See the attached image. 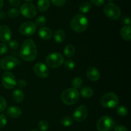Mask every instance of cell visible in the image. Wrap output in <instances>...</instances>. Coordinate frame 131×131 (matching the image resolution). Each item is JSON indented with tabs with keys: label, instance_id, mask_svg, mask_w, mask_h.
<instances>
[{
	"label": "cell",
	"instance_id": "6",
	"mask_svg": "<svg viewBox=\"0 0 131 131\" xmlns=\"http://www.w3.org/2000/svg\"><path fill=\"white\" fill-rule=\"evenodd\" d=\"M46 64L51 68H57L61 66L64 62L63 55L59 53H52L47 56L46 59Z\"/></svg>",
	"mask_w": 131,
	"mask_h": 131
},
{
	"label": "cell",
	"instance_id": "20",
	"mask_svg": "<svg viewBox=\"0 0 131 131\" xmlns=\"http://www.w3.org/2000/svg\"><path fill=\"white\" fill-rule=\"evenodd\" d=\"M12 98L15 102H22L24 98V94L22 90L17 89L13 92Z\"/></svg>",
	"mask_w": 131,
	"mask_h": 131
},
{
	"label": "cell",
	"instance_id": "11",
	"mask_svg": "<svg viewBox=\"0 0 131 131\" xmlns=\"http://www.w3.org/2000/svg\"><path fill=\"white\" fill-rule=\"evenodd\" d=\"M37 30L35 23L31 21H27L23 23L19 28V32L23 35L30 36L34 34Z\"/></svg>",
	"mask_w": 131,
	"mask_h": 131
},
{
	"label": "cell",
	"instance_id": "27",
	"mask_svg": "<svg viewBox=\"0 0 131 131\" xmlns=\"http://www.w3.org/2000/svg\"><path fill=\"white\" fill-rule=\"evenodd\" d=\"M61 123L65 127H69L73 123V120L69 116L63 117L61 119Z\"/></svg>",
	"mask_w": 131,
	"mask_h": 131
},
{
	"label": "cell",
	"instance_id": "39",
	"mask_svg": "<svg viewBox=\"0 0 131 131\" xmlns=\"http://www.w3.org/2000/svg\"><path fill=\"white\" fill-rule=\"evenodd\" d=\"M115 131H128V129L123 125H117L115 127Z\"/></svg>",
	"mask_w": 131,
	"mask_h": 131
},
{
	"label": "cell",
	"instance_id": "31",
	"mask_svg": "<svg viewBox=\"0 0 131 131\" xmlns=\"http://www.w3.org/2000/svg\"><path fill=\"white\" fill-rule=\"evenodd\" d=\"M65 68L68 70H72L75 68V63L72 60H67L65 61Z\"/></svg>",
	"mask_w": 131,
	"mask_h": 131
},
{
	"label": "cell",
	"instance_id": "42",
	"mask_svg": "<svg viewBox=\"0 0 131 131\" xmlns=\"http://www.w3.org/2000/svg\"><path fill=\"white\" fill-rule=\"evenodd\" d=\"M6 15L4 12H0V19H5L6 18Z\"/></svg>",
	"mask_w": 131,
	"mask_h": 131
},
{
	"label": "cell",
	"instance_id": "10",
	"mask_svg": "<svg viewBox=\"0 0 131 131\" xmlns=\"http://www.w3.org/2000/svg\"><path fill=\"white\" fill-rule=\"evenodd\" d=\"M2 83L6 89H12L16 86V79L11 72L6 71L2 76Z\"/></svg>",
	"mask_w": 131,
	"mask_h": 131
},
{
	"label": "cell",
	"instance_id": "30",
	"mask_svg": "<svg viewBox=\"0 0 131 131\" xmlns=\"http://www.w3.org/2000/svg\"><path fill=\"white\" fill-rule=\"evenodd\" d=\"M8 15L11 18H15L17 17L19 15V11L16 8H10V10L8 11L7 13Z\"/></svg>",
	"mask_w": 131,
	"mask_h": 131
},
{
	"label": "cell",
	"instance_id": "17",
	"mask_svg": "<svg viewBox=\"0 0 131 131\" xmlns=\"http://www.w3.org/2000/svg\"><path fill=\"white\" fill-rule=\"evenodd\" d=\"M38 35L43 40H49L52 37V33L51 29L47 27H42L38 30Z\"/></svg>",
	"mask_w": 131,
	"mask_h": 131
},
{
	"label": "cell",
	"instance_id": "12",
	"mask_svg": "<svg viewBox=\"0 0 131 131\" xmlns=\"http://www.w3.org/2000/svg\"><path fill=\"white\" fill-rule=\"evenodd\" d=\"M88 110L86 107L84 105H80L78 107L73 114V118L75 121L83 122L88 117Z\"/></svg>",
	"mask_w": 131,
	"mask_h": 131
},
{
	"label": "cell",
	"instance_id": "21",
	"mask_svg": "<svg viewBox=\"0 0 131 131\" xmlns=\"http://www.w3.org/2000/svg\"><path fill=\"white\" fill-rule=\"evenodd\" d=\"M54 39L58 43H61L65 39V33L63 30L58 29L54 32Z\"/></svg>",
	"mask_w": 131,
	"mask_h": 131
},
{
	"label": "cell",
	"instance_id": "8",
	"mask_svg": "<svg viewBox=\"0 0 131 131\" xmlns=\"http://www.w3.org/2000/svg\"><path fill=\"white\" fill-rule=\"evenodd\" d=\"M19 64V60L14 57L6 56L0 61V66L4 70L14 69Z\"/></svg>",
	"mask_w": 131,
	"mask_h": 131
},
{
	"label": "cell",
	"instance_id": "26",
	"mask_svg": "<svg viewBox=\"0 0 131 131\" xmlns=\"http://www.w3.org/2000/svg\"><path fill=\"white\" fill-rule=\"evenodd\" d=\"M72 83L74 88L77 89H79L80 87H81L82 85H83V80L80 77H75L73 79Z\"/></svg>",
	"mask_w": 131,
	"mask_h": 131
},
{
	"label": "cell",
	"instance_id": "19",
	"mask_svg": "<svg viewBox=\"0 0 131 131\" xmlns=\"http://www.w3.org/2000/svg\"><path fill=\"white\" fill-rule=\"evenodd\" d=\"M49 0H38L37 3V8L41 12H46L49 8Z\"/></svg>",
	"mask_w": 131,
	"mask_h": 131
},
{
	"label": "cell",
	"instance_id": "5",
	"mask_svg": "<svg viewBox=\"0 0 131 131\" xmlns=\"http://www.w3.org/2000/svg\"><path fill=\"white\" fill-rule=\"evenodd\" d=\"M104 12L106 17L112 20L119 19L121 15V10L119 6L113 3H109L105 5Z\"/></svg>",
	"mask_w": 131,
	"mask_h": 131
},
{
	"label": "cell",
	"instance_id": "41",
	"mask_svg": "<svg viewBox=\"0 0 131 131\" xmlns=\"http://www.w3.org/2000/svg\"><path fill=\"white\" fill-rule=\"evenodd\" d=\"M122 22L126 25L130 26V19L129 17H125L123 18Z\"/></svg>",
	"mask_w": 131,
	"mask_h": 131
},
{
	"label": "cell",
	"instance_id": "25",
	"mask_svg": "<svg viewBox=\"0 0 131 131\" xmlns=\"http://www.w3.org/2000/svg\"><path fill=\"white\" fill-rule=\"evenodd\" d=\"M116 112H117L118 114L120 116H125L127 114L128 110L127 107L124 105H120L116 109Z\"/></svg>",
	"mask_w": 131,
	"mask_h": 131
},
{
	"label": "cell",
	"instance_id": "38",
	"mask_svg": "<svg viewBox=\"0 0 131 131\" xmlns=\"http://www.w3.org/2000/svg\"><path fill=\"white\" fill-rule=\"evenodd\" d=\"M8 1L14 7H18L20 5V0H8Z\"/></svg>",
	"mask_w": 131,
	"mask_h": 131
},
{
	"label": "cell",
	"instance_id": "44",
	"mask_svg": "<svg viewBox=\"0 0 131 131\" xmlns=\"http://www.w3.org/2000/svg\"><path fill=\"white\" fill-rule=\"evenodd\" d=\"M107 1H108L109 2H110V3H112L113 1H115V0H107Z\"/></svg>",
	"mask_w": 131,
	"mask_h": 131
},
{
	"label": "cell",
	"instance_id": "7",
	"mask_svg": "<svg viewBox=\"0 0 131 131\" xmlns=\"http://www.w3.org/2000/svg\"><path fill=\"white\" fill-rule=\"evenodd\" d=\"M115 127V121L108 116L102 117L97 123L98 131H110Z\"/></svg>",
	"mask_w": 131,
	"mask_h": 131
},
{
	"label": "cell",
	"instance_id": "2",
	"mask_svg": "<svg viewBox=\"0 0 131 131\" xmlns=\"http://www.w3.org/2000/svg\"><path fill=\"white\" fill-rule=\"evenodd\" d=\"M88 26V21L86 17L82 14H77L72 19L70 26L75 32L81 33L85 31Z\"/></svg>",
	"mask_w": 131,
	"mask_h": 131
},
{
	"label": "cell",
	"instance_id": "22",
	"mask_svg": "<svg viewBox=\"0 0 131 131\" xmlns=\"http://www.w3.org/2000/svg\"><path fill=\"white\" fill-rule=\"evenodd\" d=\"M75 52V47L72 44H68L64 49V54L67 57H72Z\"/></svg>",
	"mask_w": 131,
	"mask_h": 131
},
{
	"label": "cell",
	"instance_id": "28",
	"mask_svg": "<svg viewBox=\"0 0 131 131\" xmlns=\"http://www.w3.org/2000/svg\"><path fill=\"white\" fill-rule=\"evenodd\" d=\"M38 127L40 131H47L49 128V123L46 120H41L38 123Z\"/></svg>",
	"mask_w": 131,
	"mask_h": 131
},
{
	"label": "cell",
	"instance_id": "24",
	"mask_svg": "<svg viewBox=\"0 0 131 131\" xmlns=\"http://www.w3.org/2000/svg\"><path fill=\"white\" fill-rule=\"evenodd\" d=\"M91 8H92V6L89 2L84 1L79 6V11L83 14H86L91 10Z\"/></svg>",
	"mask_w": 131,
	"mask_h": 131
},
{
	"label": "cell",
	"instance_id": "37",
	"mask_svg": "<svg viewBox=\"0 0 131 131\" xmlns=\"http://www.w3.org/2000/svg\"><path fill=\"white\" fill-rule=\"evenodd\" d=\"M92 4L97 6H102L104 4L105 0H90Z\"/></svg>",
	"mask_w": 131,
	"mask_h": 131
},
{
	"label": "cell",
	"instance_id": "15",
	"mask_svg": "<svg viewBox=\"0 0 131 131\" xmlns=\"http://www.w3.org/2000/svg\"><path fill=\"white\" fill-rule=\"evenodd\" d=\"M86 76L90 80L95 82L100 78V73L95 67H90L86 71Z\"/></svg>",
	"mask_w": 131,
	"mask_h": 131
},
{
	"label": "cell",
	"instance_id": "35",
	"mask_svg": "<svg viewBox=\"0 0 131 131\" xmlns=\"http://www.w3.org/2000/svg\"><path fill=\"white\" fill-rule=\"evenodd\" d=\"M8 51V46L6 44H0V55H4Z\"/></svg>",
	"mask_w": 131,
	"mask_h": 131
},
{
	"label": "cell",
	"instance_id": "33",
	"mask_svg": "<svg viewBox=\"0 0 131 131\" xmlns=\"http://www.w3.org/2000/svg\"><path fill=\"white\" fill-rule=\"evenodd\" d=\"M6 105H7V104H6L5 99L3 97L0 96V112L3 111L6 109Z\"/></svg>",
	"mask_w": 131,
	"mask_h": 131
},
{
	"label": "cell",
	"instance_id": "1",
	"mask_svg": "<svg viewBox=\"0 0 131 131\" xmlns=\"http://www.w3.org/2000/svg\"><path fill=\"white\" fill-rule=\"evenodd\" d=\"M20 57L26 61H33L37 56V49L35 43L32 39H26L23 42L20 48Z\"/></svg>",
	"mask_w": 131,
	"mask_h": 131
},
{
	"label": "cell",
	"instance_id": "34",
	"mask_svg": "<svg viewBox=\"0 0 131 131\" xmlns=\"http://www.w3.org/2000/svg\"><path fill=\"white\" fill-rule=\"evenodd\" d=\"M7 123V119L4 114L0 115V128L5 127Z\"/></svg>",
	"mask_w": 131,
	"mask_h": 131
},
{
	"label": "cell",
	"instance_id": "29",
	"mask_svg": "<svg viewBox=\"0 0 131 131\" xmlns=\"http://www.w3.org/2000/svg\"><path fill=\"white\" fill-rule=\"evenodd\" d=\"M46 21H47V19H46V17L41 15V16L38 17L36 19L35 24L36 26H42L44 24H46Z\"/></svg>",
	"mask_w": 131,
	"mask_h": 131
},
{
	"label": "cell",
	"instance_id": "23",
	"mask_svg": "<svg viewBox=\"0 0 131 131\" xmlns=\"http://www.w3.org/2000/svg\"><path fill=\"white\" fill-rule=\"evenodd\" d=\"M81 94L84 98H91L93 95V90L91 87H84L81 90Z\"/></svg>",
	"mask_w": 131,
	"mask_h": 131
},
{
	"label": "cell",
	"instance_id": "14",
	"mask_svg": "<svg viewBox=\"0 0 131 131\" xmlns=\"http://www.w3.org/2000/svg\"><path fill=\"white\" fill-rule=\"evenodd\" d=\"M12 32L10 28L7 26L2 25L0 26V41L7 42L11 40Z\"/></svg>",
	"mask_w": 131,
	"mask_h": 131
},
{
	"label": "cell",
	"instance_id": "43",
	"mask_svg": "<svg viewBox=\"0 0 131 131\" xmlns=\"http://www.w3.org/2000/svg\"><path fill=\"white\" fill-rule=\"evenodd\" d=\"M3 6V0H0V10Z\"/></svg>",
	"mask_w": 131,
	"mask_h": 131
},
{
	"label": "cell",
	"instance_id": "46",
	"mask_svg": "<svg viewBox=\"0 0 131 131\" xmlns=\"http://www.w3.org/2000/svg\"><path fill=\"white\" fill-rule=\"evenodd\" d=\"M31 131H39V130H31Z\"/></svg>",
	"mask_w": 131,
	"mask_h": 131
},
{
	"label": "cell",
	"instance_id": "9",
	"mask_svg": "<svg viewBox=\"0 0 131 131\" xmlns=\"http://www.w3.org/2000/svg\"><path fill=\"white\" fill-rule=\"evenodd\" d=\"M20 12L23 16L27 18H33L37 15V8L33 4L25 3L20 8Z\"/></svg>",
	"mask_w": 131,
	"mask_h": 131
},
{
	"label": "cell",
	"instance_id": "36",
	"mask_svg": "<svg viewBox=\"0 0 131 131\" xmlns=\"http://www.w3.org/2000/svg\"><path fill=\"white\" fill-rule=\"evenodd\" d=\"M9 46L12 50H17L19 46V44L15 40H10L9 41Z\"/></svg>",
	"mask_w": 131,
	"mask_h": 131
},
{
	"label": "cell",
	"instance_id": "4",
	"mask_svg": "<svg viewBox=\"0 0 131 131\" xmlns=\"http://www.w3.org/2000/svg\"><path fill=\"white\" fill-rule=\"evenodd\" d=\"M101 103L104 107L113 109L118 105L119 98L116 94L113 92H107L101 98Z\"/></svg>",
	"mask_w": 131,
	"mask_h": 131
},
{
	"label": "cell",
	"instance_id": "16",
	"mask_svg": "<svg viewBox=\"0 0 131 131\" xmlns=\"http://www.w3.org/2000/svg\"><path fill=\"white\" fill-rule=\"evenodd\" d=\"M6 114L10 118H17L21 115V110L17 106H10L6 110Z\"/></svg>",
	"mask_w": 131,
	"mask_h": 131
},
{
	"label": "cell",
	"instance_id": "45",
	"mask_svg": "<svg viewBox=\"0 0 131 131\" xmlns=\"http://www.w3.org/2000/svg\"><path fill=\"white\" fill-rule=\"evenodd\" d=\"M24 1H28V2H29V1H33V0H24Z\"/></svg>",
	"mask_w": 131,
	"mask_h": 131
},
{
	"label": "cell",
	"instance_id": "3",
	"mask_svg": "<svg viewBox=\"0 0 131 131\" xmlns=\"http://www.w3.org/2000/svg\"><path fill=\"white\" fill-rule=\"evenodd\" d=\"M61 100L67 105H73L79 99V92L76 89L69 88L64 90L61 95Z\"/></svg>",
	"mask_w": 131,
	"mask_h": 131
},
{
	"label": "cell",
	"instance_id": "40",
	"mask_svg": "<svg viewBox=\"0 0 131 131\" xmlns=\"http://www.w3.org/2000/svg\"><path fill=\"white\" fill-rule=\"evenodd\" d=\"M17 83H18V86H19V87H20V88H24V87H26V85H27L26 82V81L23 79L19 80L18 81Z\"/></svg>",
	"mask_w": 131,
	"mask_h": 131
},
{
	"label": "cell",
	"instance_id": "32",
	"mask_svg": "<svg viewBox=\"0 0 131 131\" xmlns=\"http://www.w3.org/2000/svg\"><path fill=\"white\" fill-rule=\"evenodd\" d=\"M51 1L53 5L58 7H61L66 3V0H51Z\"/></svg>",
	"mask_w": 131,
	"mask_h": 131
},
{
	"label": "cell",
	"instance_id": "18",
	"mask_svg": "<svg viewBox=\"0 0 131 131\" xmlns=\"http://www.w3.org/2000/svg\"><path fill=\"white\" fill-rule=\"evenodd\" d=\"M130 30V26L126 25L123 27L120 30V35L125 41H130L131 40Z\"/></svg>",
	"mask_w": 131,
	"mask_h": 131
},
{
	"label": "cell",
	"instance_id": "13",
	"mask_svg": "<svg viewBox=\"0 0 131 131\" xmlns=\"http://www.w3.org/2000/svg\"><path fill=\"white\" fill-rule=\"evenodd\" d=\"M34 72L38 77L44 78L48 77L49 71L46 64L42 62H38L35 65Z\"/></svg>",
	"mask_w": 131,
	"mask_h": 131
}]
</instances>
